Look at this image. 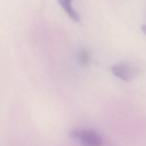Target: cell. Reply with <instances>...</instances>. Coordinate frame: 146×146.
Returning a JSON list of instances; mask_svg holds the SVG:
<instances>
[{"mask_svg": "<svg viewBox=\"0 0 146 146\" xmlns=\"http://www.w3.org/2000/svg\"><path fill=\"white\" fill-rule=\"evenodd\" d=\"M69 136L82 146H102L104 141L101 134L91 128H74Z\"/></svg>", "mask_w": 146, "mask_h": 146, "instance_id": "1", "label": "cell"}, {"mask_svg": "<svg viewBox=\"0 0 146 146\" xmlns=\"http://www.w3.org/2000/svg\"><path fill=\"white\" fill-rule=\"evenodd\" d=\"M112 75L117 79L124 82H130L134 80L139 74L140 70L134 63L128 61H119L110 67Z\"/></svg>", "mask_w": 146, "mask_h": 146, "instance_id": "2", "label": "cell"}, {"mask_svg": "<svg viewBox=\"0 0 146 146\" xmlns=\"http://www.w3.org/2000/svg\"><path fill=\"white\" fill-rule=\"evenodd\" d=\"M57 2L71 20L77 23L80 22V15L73 6V0H57Z\"/></svg>", "mask_w": 146, "mask_h": 146, "instance_id": "3", "label": "cell"}, {"mask_svg": "<svg viewBox=\"0 0 146 146\" xmlns=\"http://www.w3.org/2000/svg\"><path fill=\"white\" fill-rule=\"evenodd\" d=\"M76 61H77L78 65H80L81 67H88L91 64L92 61L91 51L85 47L79 48L76 53Z\"/></svg>", "mask_w": 146, "mask_h": 146, "instance_id": "4", "label": "cell"}, {"mask_svg": "<svg viewBox=\"0 0 146 146\" xmlns=\"http://www.w3.org/2000/svg\"><path fill=\"white\" fill-rule=\"evenodd\" d=\"M140 29H141V32L143 33L144 35H146V24H143V25H142L141 28H140Z\"/></svg>", "mask_w": 146, "mask_h": 146, "instance_id": "5", "label": "cell"}]
</instances>
